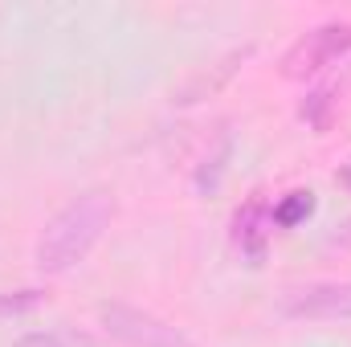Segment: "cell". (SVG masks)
<instances>
[{"label": "cell", "mask_w": 351, "mask_h": 347, "mask_svg": "<svg viewBox=\"0 0 351 347\" xmlns=\"http://www.w3.org/2000/svg\"><path fill=\"white\" fill-rule=\"evenodd\" d=\"M110 213H114V208H110L106 192H86V196L70 200V204L45 225V233H41V241H37V265H41L45 274H66V270H74V265L98 246L102 229L110 225Z\"/></svg>", "instance_id": "6da1fadb"}, {"label": "cell", "mask_w": 351, "mask_h": 347, "mask_svg": "<svg viewBox=\"0 0 351 347\" xmlns=\"http://www.w3.org/2000/svg\"><path fill=\"white\" fill-rule=\"evenodd\" d=\"M98 319L102 327L127 347H196L184 331H176L172 323L139 311V307H127V302H102L98 307Z\"/></svg>", "instance_id": "7a4b0ae2"}, {"label": "cell", "mask_w": 351, "mask_h": 347, "mask_svg": "<svg viewBox=\"0 0 351 347\" xmlns=\"http://www.w3.org/2000/svg\"><path fill=\"white\" fill-rule=\"evenodd\" d=\"M351 49V21H327L311 33H302L286 58H282V74L286 78H306V74H319L323 66L339 62Z\"/></svg>", "instance_id": "3957f363"}, {"label": "cell", "mask_w": 351, "mask_h": 347, "mask_svg": "<svg viewBox=\"0 0 351 347\" xmlns=\"http://www.w3.org/2000/svg\"><path fill=\"white\" fill-rule=\"evenodd\" d=\"M282 311L290 319H351V282H315L286 290Z\"/></svg>", "instance_id": "277c9868"}, {"label": "cell", "mask_w": 351, "mask_h": 347, "mask_svg": "<svg viewBox=\"0 0 351 347\" xmlns=\"http://www.w3.org/2000/svg\"><path fill=\"white\" fill-rule=\"evenodd\" d=\"M269 229H274V213H269L265 200H250V204L233 217V241H237V250L250 261H262Z\"/></svg>", "instance_id": "5b68a950"}, {"label": "cell", "mask_w": 351, "mask_h": 347, "mask_svg": "<svg viewBox=\"0 0 351 347\" xmlns=\"http://www.w3.org/2000/svg\"><path fill=\"white\" fill-rule=\"evenodd\" d=\"M12 347H94V339L82 335V331L58 327V331H29V335H21Z\"/></svg>", "instance_id": "8992f818"}, {"label": "cell", "mask_w": 351, "mask_h": 347, "mask_svg": "<svg viewBox=\"0 0 351 347\" xmlns=\"http://www.w3.org/2000/svg\"><path fill=\"white\" fill-rule=\"evenodd\" d=\"M311 208H315V196H311V192H290V200H282V204L269 208V213H274V225L290 229V225H298Z\"/></svg>", "instance_id": "52a82bcc"}, {"label": "cell", "mask_w": 351, "mask_h": 347, "mask_svg": "<svg viewBox=\"0 0 351 347\" xmlns=\"http://www.w3.org/2000/svg\"><path fill=\"white\" fill-rule=\"evenodd\" d=\"M45 302V294L41 290H4L0 294V319H12V315H29V311H37Z\"/></svg>", "instance_id": "ba28073f"}, {"label": "cell", "mask_w": 351, "mask_h": 347, "mask_svg": "<svg viewBox=\"0 0 351 347\" xmlns=\"http://www.w3.org/2000/svg\"><path fill=\"white\" fill-rule=\"evenodd\" d=\"M331 106H335L331 90H315V94H306V102H302V119H306L315 131H327V123H331Z\"/></svg>", "instance_id": "9c48e42d"}, {"label": "cell", "mask_w": 351, "mask_h": 347, "mask_svg": "<svg viewBox=\"0 0 351 347\" xmlns=\"http://www.w3.org/2000/svg\"><path fill=\"white\" fill-rule=\"evenodd\" d=\"M339 184H343V188L351 192V160L343 164V168H339Z\"/></svg>", "instance_id": "30bf717a"}]
</instances>
